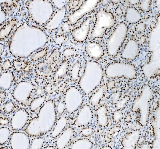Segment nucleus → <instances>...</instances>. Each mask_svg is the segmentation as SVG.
<instances>
[{
    "label": "nucleus",
    "instance_id": "16",
    "mask_svg": "<svg viewBox=\"0 0 160 149\" xmlns=\"http://www.w3.org/2000/svg\"><path fill=\"white\" fill-rule=\"evenodd\" d=\"M15 105L11 101H8L4 104L3 106V110L5 113L8 114L12 112L14 109Z\"/></svg>",
    "mask_w": 160,
    "mask_h": 149
},
{
    "label": "nucleus",
    "instance_id": "3",
    "mask_svg": "<svg viewBox=\"0 0 160 149\" xmlns=\"http://www.w3.org/2000/svg\"><path fill=\"white\" fill-rule=\"evenodd\" d=\"M99 2L100 1H83L78 9L68 15V20L69 24L73 25L77 23L84 16L93 11Z\"/></svg>",
    "mask_w": 160,
    "mask_h": 149
},
{
    "label": "nucleus",
    "instance_id": "7",
    "mask_svg": "<svg viewBox=\"0 0 160 149\" xmlns=\"http://www.w3.org/2000/svg\"><path fill=\"white\" fill-rule=\"evenodd\" d=\"M73 135V129L72 128H68L64 131L56 141V145L58 148H64L68 145Z\"/></svg>",
    "mask_w": 160,
    "mask_h": 149
},
{
    "label": "nucleus",
    "instance_id": "15",
    "mask_svg": "<svg viewBox=\"0 0 160 149\" xmlns=\"http://www.w3.org/2000/svg\"><path fill=\"white\" fill-rule=\"evenodd\" d=\"M30 148L41 149L43 147L44 140L42 138L38 137L32 140Z\"/></svg>",
    "mask_w": 160,
    "mask_h": 149
},
{
    "label": "nucleus",
    "instance_id": "23",
    "mask_svg": "<svg viewBox=\"0 0 160 149\" xmlns=\"http://www.w3.org/2000/svg\"><path fill=\"white\" fill-rule=\"evenodd\" d=\"M11 68V63L9 60H6L3 63L2 66V69L3 71H7Z\"/></svg>",
    "mask_w": 160,
    "mask_h": 149
},
{
    "label": "nucleus",
    "instance_id": "21",
    "mask_svg": "<svg viewBox=\"0 0 160 149\" xmlns=\"http://www.w3.org/2000/svg\"><path fill=\"white\" fill-rule=\"evenodd\" d=\"M65 40H66V37L64 35H58L57 37H55V39H54V41L56 44H58V45H61L64 43Z\"/></svg>",
    "mask_w": 160,
    "mask_h": 149
},
{
    "label": "nucleus",
    "instance_id": "2",
    "mask_svg": "<svg viewBox=\"0 0 160 149\" xmlns=\"http://www.w3.org/2000/svg\"><path fill=\"white\" fill-rule=\"evenodd\" d=\"M128 31V26L124 22H120L116 26L107 41V50L108 55L112 56L117 55L126 39Z\"/></svg>",
    "mask_w": 160,
    "mask_h": 149
},
{
    "label": "nucleus",
    "instance_id": "22",
    "mask_svg": "<svg viewBox=\"0 0 160 149\" xmlns=\"http://www.w3.org/2000/svg\"><path fill=\"white\" fill-rule=\"evenodd\" d=\"M76 53V51L73 49H67L64 51V54L65 55V57H71L74 56Z\"/></svg>",
    "mask_w": 160,
    "mask_h": 149
},
{
    "label": "nucleus",
    "instance_id": "24",
    "mask_svg": "<svg viewBox=\"0 0 160 149\" xmlns=\"http://www.w3.org/2000/svg\"><path fill=\"white\" fill-rule=\"evenodd\" d=\"M70 24H69L68 22H66L62 23L61 28H62V31L64 32H69L70 31Z\"/></svg>",
    "mask_w": 160,
    "mask_h": 149
},
{
    "label": "nucleus",
    "instance_id": "20",
    "mask_svg": "<svg viewBox=\"0 0 160 149\" xmlns=\"http://www.w3.org/2000/svg\"><path fill=\"white\" fill-rule=\"evenodd\" d=\"M94 133L93 129L91 128H85L82 131V135L84 137H88L92 135Z\"/></svg>",
    "mask_w": 160,
    "mask_h": 149
},
{
    "label": "nucleus",
    "instance_id": "9",
    "mask_svg": "<svg viewBox=\"0 0 160 149\" xmlns=\"http://www.w3.org/2000/svg\"><path fill=\"white\" fill-rule=\"evenodd\" d=\"M96 114L98 125L102 127L106 126L108 123V114L106 107L102 106L99 107Z\"/></svg>",
    "mask_w": 160,
    "mask_h": 149
},
{
    "label": "nucleus",
    "instance_id": "18",
    "mask_svg": "<svg viewBox=\"0 0 160 149\" xmlns=\"http://www.w3.org/2000/svg\"><path fill=\"white\" fill-rule=\"evenodd\" d=\"M151 1H143L140 3V7L143 12H148L150 11Z\"/></svg>",
    "mask_w": 160,
    "mask_h": 149
},
{
    "label": "nucleus",
    "instance_id": "12",
    "mask_svg": "<svg viewBox=\"0 0 160 149\" xmlns=\"http://www.w3.org/2000/svg\"><path fill=\"white\" fill-rule=\"evenodd\" d=\"M104 93V90L103 88H100L96 92V93L91 97V102L93 105H97L101 99L102 97L103 94Z\"/></svg>",
    "mask_w": 160,
    "mask_h": 149
},
{
    "label": "nucleus",
    "instance_id": "17",
    "mask_svg": "<svg viewBox=\"0 0 160 149\" xmlns=\"http://www.w3.org/2000/svg\"><path fill=\"white\" fill-rule=\"evenodd\" d=\"M48 49L47 48L43 49V50H40L39 52H38L35 55L32 56V61H38V60H41V59L43 58L48 52Z\"/></svg>",
    "mask_w": 160,
    "mask_h": 149
},
{
    "label": "nucleus",
    "instance_id": "6",
    "mask_svg": "<svg viewBox=\"0 0 160 149\" xmlns=\"http://www.w3.org/2000/svg\"><path fill=\"white\" fill-rule=\"evenodd\" d=\"M139 46L134 39H130L123 48L122 57L128 61H133L138 56Z\"/></svg>",
    "mask_w": 160,
    "mask_h": 149
},
{
    "label": "nucleus",
    "instance_id": "25",
    "mask_svg": "<svg viewBox=\"0 0 160 149\" xmlns=\"http://www.w3.org/2000/svg\"><path fill=\"white\" fill-rule=\"evenodd\" d=\"M9 123V120L6 117H1V126H6L8 125Z\"/></svg>",
    "mask_w": 160,
    "mask_h": 149
},
{
    "label": "nucleus",
    "instance_id": "14",
    "mask_svg": "<svg viewBox=\"0 0 160 149\" xmlns=\"http://www.w3.org/2000/svg\"><path fill=\"white\" fill-rule=\"evenodd\" d=\"M10 133V131L8 128H7L6 127H2V128L1 127V138L4 137L1 140V146L8 142L9 138Z\"/></svg>",
    "mask_w": 160,
    "mask_h": 149
},
{
    "label": "nucleus",
    "instance_id": "13",
    "mask_svg": "<svg viewBox=\"0 0 160 149\" xmlns=\"http://www.w3.org/2000/svg\"><path fill=\"white\" fill-rule=\"evenodd\" d=\"M15 25V22L13 21L10 22L7 25L5 26L1 29V38H4L9 34L10 32L12 30L14 26Z\"/></svg>",
    "mask_w": 160,
    "mask_h": 149
},
{
    "label": "nucleus",
    "instance_id": "1",
    "mask_svg": "<svg viewBox=\"0 0 160 149\" xmlns=\"http://www.w3.org/2000/svg\"><path fill=\"white\" fill-rule=\"evenodd\" d=\"M116 20L112 13L104 9L98 10L95 14V21L92 31V38H101L115 25Z\"/></svg>",
    "mask_w": 160,
    "mask_h": 149
},
{
    "label": "nucleus",
    "instance_id": "26",
    "mask_svg": "<svg viewBox=\"0 0 160 149\" xmlns=\"http://www.w3.org/2000/svg\"><path fill=\"white\" fill-rule=\"evenodd\" d=\"M137 31L140 32H142V31H144L145 29V24H144V23H141V24H138L137 26Z\"/></svg>",
    "mask_w": 160,
    "mask_h": 149
},
{
    "label": "nucleus",
    "instance_id": "8",
    "mask_svg": "<svg viewBox=\"0 0 160 149\" xmlns=\"http://www.w3.org/2000/svg\"><path fill=\"white\" fill-rule=\"evenodd\" d=\"M141 14L134 7H129L126 10L125 20L128 23L134 24L137 23L142 20Z\"/></svg>",
    "mask_w": 160,
    "mask_h": 149
},
{
    "label": "nucleus",
    "instance_id": "5",
    "mask_svg": "<svg viewBox=\"0 0 160 149\" xmlns=\"http://www.w3.org/2000/svg\"><path fill=\"white\" fill-rule=\"evenodd\" d=\"M85 50L88 56L94 60H98L104 55V50L101 45L94 41L87 42Z\"/></svg>",
    "mask_w": 160,
    "mask_h": 149
},
{
    "label": "nucleus",
    "instance_id": "10",
    "mask_svg": "<svg viewBox=\"0 0 160 149\" xmlns=\"http://www.w3.org/2000/svg\"><path fill=\"white\" fill-rule=\"evenodd\" d=\"M68 124V120L66 117H61L59 118L54 127L50 136L53 138L58 137L62 130L65 128Z\"/></svg>",
    "mask_w": 160,
    "mask_h": 149
},
{
    "label": "nucleus",
    "instance_id": "11",
    "mask_svg": "<svg viewBox=\"0 0 160 149\" xmlns=\"http://www.w3.org/2000/svg\"><path fill=\"white\" fill-rule=\"evenodd\" d=\"M68 64L67 62H64L60 66L59 68L56 71L55 74V79L61 80L63 78L68 72Z\"/></svg>",
    "mask_w": 160,
    "mask_h": 149
},
{
    "label": "nucleus",
    "instance_id": "4",
    "mask_svg": "<svg viewBox=\"0 0 160 149\" xmlns=\"http://www.w3.org/2000/svg\"><path fill=\"white\" fill-rule=\"evenodd\" d=\"M92 21L91 17H88L83 21L79 27L72 30V37L75 41L82 43L86 40L90 30Z\"/></svg>",
    "mask_w": 160,
    "mask_h": 149
},
{
    "label": "nucleus",
    "instance_id": "19",
    "mask_svg": "<svg viewBox=\"0 0 160 149\" xmlns=\"http://www.w3.org/2000/svg\"><path fill=\"white\" fill-rule=\"evenodd\" d=\"M26 66L25 62H21V61H16L14 62V67L15 68L17 72L21 71Z\"/></svg>",
    "mask_w": 160,
    "mask_h": 149
}]
</instances>
